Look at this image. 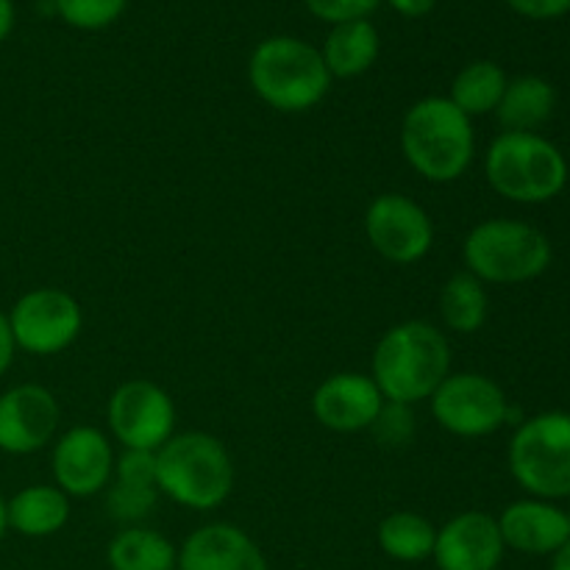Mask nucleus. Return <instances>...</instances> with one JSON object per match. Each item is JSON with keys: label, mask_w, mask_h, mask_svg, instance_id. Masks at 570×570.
Here are the masks:
<instances>
[{"label": "nucleus", "mask_w": 570, "mask_h": 570, "mask_svg": "<svg viewBox=\"0 0 570 570\" xmlns=\"http://www.w3.org/2000/svg\"><path fill=\"white\" fill-rule=\"evenodd\" d=\"M61 406L42 384H17L0 395V451L28 456L56 438Z\"/></svg>", "instance_id": "ddd939ff"}, {"label": "nucleus", "mask_w": 570, "mask_h": 570, "mask_svg": "<svg viewBox=\"0 0 570 570\" xmlns=\"http://www.w3.org/2000/svg\"><path fill=\"white\" fill-rule=\"evenodd\" d=\"M115 484L106 495V510L115 521L131 523L145 521L159 501L156 488V451H126L115 460Z\"/></svg>", "instance_id": "a211bd4d"}, {"label": "nucleus", "mask_w": 570, "mask_h": 570, "mask_svg": "<svg viewBox=\"0 0 570 570\" xmlns=\"http://www.w3.org/2000/svg\"><path fill=\"white\" fill-rule=\"evenodd\" d=\"M387 3L404 17H426L438 6V0H387Z\"/></svg>", "instance_id": "7c9ffc66"}, {"label": "nucleus", "mask_w": 570, "mask_h": 570, "mask_svg": "<svg viewBox=\"0 0 570 570\" xmlns=\"http://www.w3.org/2000/svg\"><path fill=\"white\" fill-rule=\"evenodd\" d=\"M111 570H176L178 549L156 529L126 527L106 549Z\"/></svg>", "instance_id": "4be33fe9"}, {"label": "nucleus", "mask_w": 570, "mask_h": 570, "mask_svg": "<svg viewBox=\"0 0 570 570\" xmlns=\"http://www.w3.org/2000/svg\"><path fill=\"white\" fill-rule=\"evenodd\" d=\"M14 20H17V11L11 0H0V42L9 39V33L14 31Z\"/></svg>", "instance_id": "2f4dec72"}, {"label": "nucleus", "mask_w": 570, "mask_h": 570, "mask_svg": "<svg viewBox=\"0 0 570 570\" xmlns=\"http://www.w3.org/2000/svg\"><path fill=\"white\" fill-rule=\"evenodd\" d=\"M551 570H570V540L554 554V562H551Z\"/></svg>", "instance_id": "473e14b6"}, {"label": "nucleus", "mask_w": 570, "mask_h": 570, "mask_svg": "<svg viewBox=\"0 0 570 570\" xmlns=\"http://www.w3.org/2000/svg\"><path fill=\"white\" fill-rule=\"evenodd\" d=\"M17 356V343H14V334H11V323L6 312H0V376L11 367Z\"/></svg>", "instance_id": "c756f323"}, {"label": "nucleus", "mask_w": 570, "mask_h": 570, "mask_svg": "<svg viewBox=\"0 0 570 570\" xmlns=\"http://www.w3.org/2000/svg\"><path fill=\"white\" fill-rule=\"evenodd\" d=\"M365 237L382 259L415 265L432 250L434 223L421 204L401 193H384L365 212Z\"/></svg>", "instance_id": "9b49d317"}, {"label": "nucleus", "mask_w": 570, "mask_h": 570, "mask_svg": "<svg viewBox=\"0 0 570 570\" xmlns=\"http://www.w3.org/2000/svg\"><path fill=\"white\" fill-rule=\"evenodd\" d=\"M176 570H271L248 532L234 523H206L178 549Z\"/></svg>", "instance_id": "dca6fc26"}, {"label": "nucleus", "mask_w": 570, "mask_h": 570, "mask_svg": "<svg viewBox=\"0 0 570 570\" xmlns=\"http://www.w3.org/2000/svg\"><path fill=\"white\" fill-rule=\"evenodd\" d=\"M106 423L126 451H159L173 438L176 406L159 384L131 379L111 393Z\"/></svg>", "instance_id": "9d476101"}, {"label": "nucleus", "mask_w": 570, "mask_h": 570, "mask_svg": "<svg viewBox=\"0 0 570 570\" xmlns=\"http://www.w3.org/2000/svg\"><path fill=\"white\" fill-rule=\"evenodd\" d=\"M449 373V340L426 321H404L387 328L371 360V379L387 404L415 406L429 401Z\"/></svg>", "instance_id": "f257e3e1"}, {"label": "nucleus", "mask_w": 570, "mask_h": 570, "mask_svg": "<svg viewBox=\"0 0 570 570\" xmlns=\"http://www.w3.org/2000/svg\"><path fill=\"white\" fill-rule=\"evenodd\" d=\"M248 81L262 104L284 115H301L323 104L332 89V72L315 45L298 37H271L250 53Z\"/></svg>", "instance_id": "7ed1b4c3"}, {"label": "nucleus", "mask_w": 570, "mask_h": 570, "mask_svg": "<svg viewBox=\"0 0 570 570\" xmlns=\"http://www.w3.org/2000/svg\"><path fill=\"white\" fill-rule=\"evenodd\" d=\"M304 3L317 20L340 26V22L367 20L382 6V0H304Z\"/></svg>", "instance_id": "bb28decb"}, {"label": "nucleus", "mask_w": 570, "mask_h": 570, "mask_svg": "<svg viewBox=\"0 0 570 570\" xmlns=\"http://www.w3.org/2000/svg\"><path fill=\"white\" fill-rule=\"evenodd\" d=\"M56 488L70 499H92L109 488L115 476L111 443L100 429L72 426L56 440L50 454Z\"/></svg>", "instance_id": "f8f14e48"}, {"label": "nucleus", "mask_w": 570, "mask_h": 570, "mask_svg": "<svg viewBox=\"0 0 570 570\" xmlns=\"http://www.w3.org/2000/svg\"><path fill=\"white\" fill-rule=\"evenodd\" d=\"M401 154L406 165L426 181H456L465 176L476 154L471 117L456 109L449 98H421L401 120Z\"/></svg>", "instance_id": "f03ea898"}, {"label": "nucleus", "mask_w": 570, "mask_h": 570, "mask_svg": "<svg viewBox=\"0 0 570 570\" xmlns=\"http://www.w3.org/2000/svg\"><path fill=\"white\" fill-rule=\"evenodd\" d=\"M490 298L473 273L460 271L440 289V317L456 334H476L488 323Z\"/></svg>", "instance_id": "b1692460"}, {"label": "nucleus", "mask_w": 570, "mask_h": 570, "mask_svg": "<svg viewBox=\"0 0 570 570\" xmlns=\"http://www.w3.org/2000/svg\"><path fill=\"white\" fill-rule=\"evenodd\" d=\"M462 259L482 284H523L549 271L551 243L529 223L493 217L471 228Z\"/></svg>", "instance_id": "423d86ee"}, {"label": "nucleus", "mask_w": 570, "mask_h": 570, "mask_svg": "<svg viewBox=\"0 0 570 570\" xmlns=\"http://www.w3.org/2000/svg\"><path fill=\"white\" fill-rule=\"evenodd\" d=\"M156 488L187 510H217L234 490L232 454L215 434H173L156 451Z\"/></svg>", "instance_id": "20e7f679"}, {"label": "nucleus", "mask_w": 570, "mask_h": 570, "mask_svg": "<svg viewBox=\"0 0 570 570\" xmlns=\"http://www.w3.org/2000/svg\"><path fill=\"white\" fill-rule=\"evenodd\" d=\"M429 406L434 421L456 438H488L512 417L504 390L482 373H449Z\"/></svg>", "instance_id": "6e6552de"}, {"label": "nucleus", "mask_w": 570, "mask_h": 570, "mask_svg": "<svg viewBox=\"0 0 570 570\" xmlns=\"http://www.w3.org/2000/svg\"><path fill=\"white\" fill-rule=\"evenodd\" d=\"M17 351L33 356H53L70 348L83 328V309L70 293L37 287L20 295L9 312Z\"/></svg>", "instance_id": "1a4fd4ad"}, {"label": "nucleus", "mask_w": 570, "mask_h": 570, "mask_svg": "<svg viewBox=\"0 0 570 570\" xmlns=\"http://www.w3.org/2000/svg\"><path fill=\"white\" fill-rule=\"evenodd\" d=\"M56 14L78 31H104L120 20L128 0H53Z\"/></svg>", "instance_id": "a878e982"}, {"label": "nucleus", "mask_w": 570, "mask_h": 570, "mask_svg": "<svg viewBox=\"0 0 570 570\" xmlns=\"http://www.w3.org/2000/svg\"><path fill=\"white\" fill-rule=\"evenodd\" d=\"M384 395L365 373H334L317 384L312 395V415L323 429L337 434L365 432L376 423Z\"/></svg>", "instance_id": "2eb2a0df"}, {"label": "nucleus", "mask_w": 570, "mask_h": 570, "mask_svg": "<svg viewBox=\"0 0 570 570\" xmlns=\"http://www.w3.org/2000/svg\"><path fill=\"white\" fill-rule=\"evenodd\" d=\"M379 549L395 562L415 566L432 560L438 527L417 512H390L376 529Z\"/></svg>", "instance_id": "5701e85b"}, {"label": "nucleus", "mask_w": 570, "mask_h": 570, "mask_svg": "<svg viewBox=\"0 0 570 570\" xmlns=\"http://www.w3.org/2000/svg\"><path fill=\"white\" fill-rule=\"evenodd\" d=\"M495 521L507 549L521 554H557L570 540V515L543 499L515 501Z\"/></svg>", "instance_id": "f3484780"}, {"label": "nucleus", "mask_w": 570, "mask_h": 570, "mask_svg": "<svg viewBox=\"0 0 570 570\" xmlns=\"http://www.w3.org/2000/svg\"><path fill=\"white\" fill-rule=\"evenodd\" d=\"M507 83H510V78L495 61H471L451 81L449 100L468 117L490 115V111L499 109Z\"/></svg>", "instance_id": "393cba45"}, {"label": "nucleus", "mask_w": 570, "mask_h": 570, "mask_svg": "<svg viewBox=\"0 0 570 570\" xmlns=\"http://www.w3.org/2000/svg\"><path fill=\"white\" fill-rule=\"evenodd\" d=\"M382 50L376 26L371 20H351L332 26L323 39V65L332 78H356L371 70Z\"/></svg>", "instance_id": "aec40b11"}, {"label": "nucleus", "mask_w": 570, "mask_h": 570, "mask_svg": "<svg viewBox=\"0 0 570 570\" xmlns=\"http://www.w3.org/2000/svg\"><path fill=\"white\" fill-rule=\"evenodd\" d=\"M512 479L534 499L570 495V415L543 412L518 426L510 440Z\"/></svg>", "instance_id": "0eeeda50"}, {"label": "nucleus", "mask_w": 570, "mask_h": 570, "mask_svg": "<svg viewBox=\"0 0 570 570\" xmlns=\"http://www.w3.org/2000/svg\"><path fill=\"white\" fill-rule=\"evenodd\" d=\"M6 521L22 538H53L70 521V495L56 484H28L6 501Z\"/></svg>", "instance_id": "6ab92c4d"}, {"label": "nucleus", "mask_w": 570, "mask_h": 570, "mask_svg": "<svg viewBox=\"0 0 570 570\" xmlns=\"http://www.w3.org/2000/svg\"><path fill=\"white\" fill-rule=\"evenodd\" d=\"M557 106V89L540 76H521L507 83L495 117L507 131H532L543 126Z\"/></svg>", "instance_id": "412c9836"}, {"label": "nucleus", "mask_w": 570, "mask_h": 570, "mask_svg": "<svg viewBox=\"0 0 570 570\" xmlns=\"http://www.w3.org/2000/svg\"><path fill=\"white\" fill-rule=\"evenodd\" d=\"M412 406L404 404H387L384 401L382 412H379L373 432L382 440V445H406L412 438Z\"/></svg>", "instance_id": "cd10ccee"}, {"label": "nucleus", "mask_w": 570, "mask_h": 570, "mask_svg": "<svg viewBox=\"0 0 570 570\" xmlns=\"http://www.w3.org/2000/svg\"><path fill=\"white\" fill-rule=\"evenodd\" d=\"M507 6L529 20H557L570 11V0H507Z\"/></svg>", "instance_id": "c85d7f7f"}, {"label": "nucleus", "mask_w": 570, "mask_h": 570, "mask_svg": "<svg viewBox=\"0 0 570 570\" xmlns=\"http://www.w3.org/2000/svg\"><path fill=\"white\" fill-rule=\"evenodd\" d=\"M490 187L515 204H546L568 184V161L554 142L532 131H504L484 156Z\"/></svg>", "instance_id": "39448f33"}, {"label": "nucleus", "mask_w": 570, "mask_h": 570, "mask_svg": "<svg viewBox=\"0 0 570 570\" xmlns=\"http://www.w3.org/2000/svg\"><path fill=\"white\" fill-rule=\"evenodd\" d=\"M499 521L488 512H460L438 529L434 566L438 570H499L504 560Z\"/></svg>", "instance_id": "4468645a"}, {"label": "nucleus", "mask_w": 570, "mask_h": 570, "mask_svg": "<svg viewBox=\"0 0 570 570\" xmlns=\"http://www.w3.org/2000/svg\"><path fill=\"white\" fill-rule=\"evenodd\" d=\"M6 532H9V521H6V499L0 495V540L6 538Z\"/></svg>", "instance_id": "72a5a7b5"}]
</instances>
